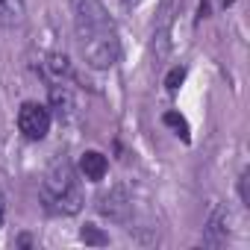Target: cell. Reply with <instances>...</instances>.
Here are the masks:
<instances>
[{
    "label": "cell",
    "mask_w": 250,
    "mask_h": 250,
    "mask_svg": "<svg viewBox=\"0 0 250 250\" xmlns=\"http://www.w3.org/2000/svg\"><path fill=\"white\" fill-rule=\"evenodd\" d=\"M3 212H6V197H3V191H0V224H3Z\"/></svg>",
    "instance_id": "11"
},
{
    "label": "cell",
    "mask_w": 250,
    "mask_h": 250,
    "mask_svg": "<svg viewBox=\"0 0 250 250\" xmlns=\"http://www.w3.org/2000/svg\"><path fill=\"white\" fill-rule=\"evenodd\" d=\"M162 121L168 124L171 130H177V136H180V139H186V142H188V124H186V118H183V115H177V112H165V118H162Z\"/></svg>",
    "instance_id": "7"
},
{
    "label": "cell",
    "mask_w": 250,
    "mask_h": 250,
    "mask_svg": "<svg viewBox=\"0 0 250 250\" xmlns=\"http://www.w3.org/2000/svg\"><path fill=\"white\" fill-rule=\"evenodd\" d=\"M80 238L85 241V244H97V247H103V244H109V235H103L97 227H83V232H80Z\"/></svg>",
    "instance_id": "8"
},
{
    "label": "cell",
    "mask_w": 250,
    "mask_h": 250,
    "mask_svg": "<svg viewBox=\"0 0 250 250\" xmlns=\"http://www.w3.org/2000/svg\"><path fill=\"white\" fill-rule=\"evenodd\" d=\"M215 3H218L221 9H227V6H232V3H235V0H215Z\"/></svg>",
    "instance_id": "12"
},
{
    "label": "cell",
    "mask_w": 250,
    "mask_h": 250,
    "mask_svg": "<svg viewBox=\"0 0 250 250\" xmlns=\"http://www.w3.org/2000/svg\"><path fill=\"white\" fill-rule=\"evenodd\" d=\"M183 80H186V68H174V71H171V74L165 77V85H168L171 91H177Z\"/></svg>",
    "instance_id": "10"
},
{
    "label": "cell",
    "mask_w": 250,
    "mask_h": 250,
    "mask_svg": "<svg viewBox=\"0 0 250 250\" xmlns=\"http://www.w3.org/2000/svg\"><path fill=\"white\" fill-rule=\"evenodd\" d=\"M44 68H47V74H50L56 83H62V77H71V65H68V59H65V56H59V53L47 56Z\"/></svg>",
    "instance_id": "6"
},
{
    "label": "cell",
    "mask_w": 250,
    "mask_h": 250,
    "mask_svg": "<svg viewBox=\"0 0 250 250\" xmlns=\"http://www.w3.org/2000/svg\"><path fill=\"white\" fill-rule=\"evenodd\" d=\"M50 100H53V106H56L59 118H62V115H71V112H74V100H71V91H68V85L56 83V85L50 88Z\"/></svg>",
    "instance_id": "5"
},
{
    "label": "cell",
    "mask_w": 250,
    "mask_h": 250,
    "mask_svg": "<svg viewBox=\"0 0 250 250\" xmlns=\"http://www.w3.org/2000/svg\"><path fill=\"white\" fill-rule=\"evenodd\" d=\"M18 127L30 142H42L50 130V112L39 103H24L18 112Z\"/></svg>",
    "instance_id": "3"
},
{
    "label": "cell",
    "mask_w": 250,
    "mask_h": 250,
    "mask_svg": "<svg viewBox=\"0 0 250 250\" xmlns=\"http://www.w3.org/2000/svg\"><path fill=\"white\" fill-rule=\"evenodd\" d=\"M71 12H74V27H77L83 59L97 71L112 68L121 56V42L103 3L100 0H71Z\"/></svg>",
    "instance_id": "1"
},
{
    "label": "cell",
    "mask_w": 250,
    "mask_h": 250,
    "mask_svg": "<svg viewBox=\"0 0 250 250\" xmlns=\"http://www.w3.org/2000/svg\"><path fill=\"white\" fill-rule=\"evenodd\" d=\"M106 168H109V162H106V156L97 153V150H88V153L80 156V171H83V177L91 180V183H100V180L106 177Z\"/></svg>",
    "instance_id": "4"
},
{
    "label": "cell",
    "mask_w": 250,
    "mask_h": 250,
    "mask_svg": "<svg viewBox=\"0 0 250 250\" xmlns=\"http://www.w3.org/2000/svg\"><path fill=\"white\" fill-rule=\"evenodd\" d=\"M142 0H124V6H139Z\"/></svg>",
    "instance_id": "13"
},
{
    "label": "cell",
    "mask_w": 250,
    "mask_h": 250,
    "mask_svg": "<svg viewBox=\"0 0 250 250\" xmlns=\"http://www.w3.org/2000/svg\"><path fill=\"white\" fill-rule=\"evenodd\" d=\"M42 197H44L47 209L59 212V215H77L83 209V188H80V180L68 159H56L47 168V174L42 180Z\"/></svg>",
    "instance_id": "2"
},
{
    "label": "cell",
    "mask_w": 250,
    "mask_h": 250,
    "mask_svg": "<svg viewBox=\"0 0 250 250\" xmlns=\"http://www.w3.org/2000/svg\"><path fill=\"white\" fill-rule=\"evenodd\" d=\"M0 18L18 21L21 18V0H0Z\"/></svg>",
    "instance_id": "9"
}]
</instances>
